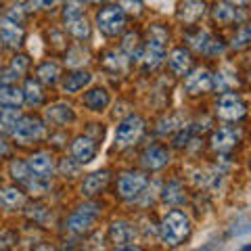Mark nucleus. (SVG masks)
<instances>
[{
    "instance_id": "nucleus-39",
    "label": "nucleus",
    "mask_w": 251,
    "mask_h": 251,
    "mask_svg": "<svg viewBox=\"0 0 251 251\" xmlns=\"http://www.w3.org/2000/svg\"><path fill=\"white\" fill-rule=\"evenodd\" d=\"M230 2H234V6H245L249 0H230Z\"/></svg>"
},
{
    "instance_id": "nucleus-4",
    "label": "nucleus",
    "mask_w": 251,
    "mask_h": 251,
    "mask_svg": "<svg viewBox=\"0 0 251 251\" xmlns=\"http://www.w3.org/2000/svg\"><path fill=\"white\" fill-rule=\"evenodd\" d=\"M245 111H247L245 103H243L241 97L234 92L222 94L218 100V105H216V113H218L220 120H224V122H237L245 115Z\"/></svg>"
},
{
    "instance_id": "nucleus-26",
    "label": "nucleus",
    "mask_w": 251,
    "mask_h": 251,
    "mask_svg": "<svg viewBox=\"0 0 251 251\" xmlns=\"http://www.w3.org/2000/svg\"><path fill=\"white\" fill-rule=\"evenodd\" d=\"M42 99H44V94H42L40 84L36 80H27L25 88H23V100H25L27 105H40Z\"/></svg>"
},
{
    "instance_id": "nucleus-33",
    "label": "nucleus",
    "mask_w": 251,
    "mask_h": 251,
    "mask_svg": "<svg viewBox=\"0 0 251 251\" xmlns=\"http://www.w3.org/2000/svg\"><path fill=\"white\" fill-rule=\"evenodd\" d=\"M163 199L168 203H182L184 201V195L180 193V184L178 182H172L166 186V191H163Z\"/></svg>"
},
{
    "instance_id": "nucleus-7",
    "label": "nucleus",
    "mask_w": 251,
    "mask_h": 251,
    "mask_svg": "<svg viewBox=\"0 0 251 251\" xmlns=\"http://www.w3.org/2000/svg\"><path fill=\"white\" fill-rule=\"evenodd\" d=\"M147 186V176L143 172H126L117 182V191L124 199H136Z\"/></svg>"
},
{
    "instance_id": "nucleus-31",
    "label": "nucleus",
    "mask_w": 251,
    "mask_h": 251,
    "mask_svg": "<svg viewBox=\"0 0 251 251\" xmlns=\"http://www.w3.org/2000/svg\"><path fill=\"white\" fill-rule=\"evenodd\" d=\"M11 176L17 180V182H23V184H29L31 182V180H29L31 172H29L25 161H13L11 163Z\"/></svg>"
},
{
    "instance_id": "nucleus-17",
    "label": "nucleus",
    "mask_w": 251,
    "mask_h": 251,
    "mask_svg": "<svg viewBox=\"0 0 251 251\" xmlns=\"http://www.w3.org/2000/svg\"><path fill=\"white\" fill-rule=\"evenodd\" d=\"M237 143H239V132H234L230 128H220L211 136V147L216 151H230Z\"/></svg>"
},
{
    "instance_id": "nucleus-37",
    "label": "nucleus",
    "mask_w": 251,
    "mask_h": 251,
    "mask_svg": "<svg viewBox=\"0 0 251 251\" xmlns=\"http://www.w3.org/2000/svg\"><path fill=\"white\" fill-rule=\"evenodd\" d=\"M63 0H31V6H36V9H54Z\"/></svg>"
},
{
    "instance_id": "nucleus-6",
    "label": "nucleus",
    "mask_w": 251,
    "mask_h": 251,
    "mask_svg": "<svg viewBox=\"0 0 251 251\" xmlns=\"http://www.w3.org/2000/svg\"><path fill=\"white\" fill-rule=\"evenodd\" d=\"M99 216V205L94 203H88V205H82L75 214L67 220V228L72 232H88L94 226V220Z\"/></svg>"
},
{
    "instance_id": "nucleus-27",
    "label": "nucleus",
    "mask_w": 251,
    "mask_h": 251,
    "mask_svg": "<svg viewBox=\"0 0 251 251\" xmlns=\"http://www.w3.org/2000/svg\"><path fill=\"white\" fill-rule=\"evenodd\" d=\"M214 19L220 21V23H232V21L241 19V15L237 13L234 6L226 4V2H220V4H216V9H214Z\"/></svg>"
},
{
    "instance_id": "nucleus-18",
    "label": "nucleus",
    "mask_w": 251,
    "mask_h": 251,
    "mask_svg": "<svg viewBox=\"0 0 251 251\" xmlns=\"http://www.w3.org/2000/svg\"><path fill=\"white\" fill-rule=\"evenodd\" d=\"M90 82H92V75L88 72H74V74L65 75V80H63L61 88H63V92L74 94V92L84 90V86H88Z\"/></svg>"
},
{
    "instance_id": "nucleus-10",
    "label": "nucleus",
    "mask_w": 251,
    "mask_h": 251,
    "mask_svg": "<svg viewBox=\"0 0 251 251\" xmlns=\"http://www.w3.org/2000/svg\"><path fill=\"white\" fill-rule=\"evenodd\" d=\"M0 40H2L6 46H19L23 42L21 21H15L9 17H4L0 21Z\"/></svg>"
},
{
    "instance_id": "nucleus-9",
    "label": "nucleus",
    "mask_w": 251,
    "mask_h": 251,
    "mask_svg": "<svg viewBox=\"0 0 251 251\" xmlns=\"http://www.w3.org/2000/svg\"><path fill=\"white\" fill-rule=\"evenodd\" d=\"M140 59H143V63H145L147 69L159 67L161 63H163V59H166V44H163V40L151 38V40H149V44L145 46L143 54H140Z\"/></svg>"
},
{
    "instance_id": "nucleus-1",
    "label": "nucleus",
    "mask_w": 251,
    "mask_h": 251,
    "mask_svg": "<svg viewBox=\"0 0 251 251\" xmlns=\"http://www.w3.org/2000/svg\"><path fill=\"white\" fill-rule=\"evenodd\" d=\"M159 228H161L163 243L170 247H178L180 243L184 239H188V234H191V222H188V218L182 214V211L172 209L163 216Z\"/></svg>"
},
{
    "instance_id": "nucleus-30",
    "label": "nucleus",
    "mask_w": 251,
    "mask_h": 251,
    "mask_svg": "<svg viewBox=\"0 0 251 251\" xmlns=\"http://www.w3.org/2000/svg\"><path fill=\"white\" fill-rule=\"evenodd\" d=\"M105 67H109L111 72H124V67H126V57H124V52H117V50H109L105 54Z\"/></svg>"
},
{
    "instance_id": "nucleus-24",
    "label": "nucleus",
    "mask_w": 251,
    "mask_h": 251,
    "mask_svg": "<svg viewBox=\"0 0 251 251\" xmlns=\"http://www.w3.org/2000/svg\"><path fill=\"white\" fill-rule=\"evenodd\" d=\"M23 103V90L13 84H0V105L2 107H19Z\"/></svg>"
},
{
    "instance_id": "nucleus-35",
    "label": "nucleus",
    "mask_w": 251,
    "mask_h": 251,
    "mask_svg": "<svg viewBox=\"0 0 251 251\" xmlns=\"http://www.w3.org/2000/svg\"><path fill=\"white\" fill-rule=\"evenodd\" d=\"M120 9L126 13H132V15H138L143 11V0H120Z\"/></svg>"
},
{
    "instance_id": "nucleus-40",
    "label": "nucleus",
    "mask_w": 251,
    "mask_h": 251,
    "mask_svg": "<svg viewBox=\"0 0 251 251\" xmlns=\"http://www.w3.org/2000/svg\"><path fill=\"white\" fill-rule=\"evenodd\" d=\"M88 2H99V0H88Z\"/></svg>"
},
{
    "instance_id": "nucleus-15",
    "label": "nucleus",
    "mask_w": 251,
    "mask_h": 251,
    "mask_svg": "<svg viewBox=\"0 0 251 251\" xmlns=\"http://www.w3.org/2000/svg\"><path fill=\"white\" fill-rule=\"evenodd\" d=\"M140 161H143V166L147 170H161L163 166H168L170 153H168V149H163V147H151L143 153V159Z\"/></svg>"
},
{
    "instance_id": "nucleus-22",
    "label": "nucleus",
    "mask_w": 251,
    "mask_h": 251,
    "mask_svg": "<svg viewBox=\"0 0 251 251\" xmlns=\"http://www.w3.org/2000/svg\"><path fill=\"white\" fill-rule=\"evenodd\" d=\"M84 105L90 111H103L109 105V92L105 88H92L84 94Z\"/></svg>"
},
{
    "instance_id": "nucleus-2",
    "label": "nucleus",
    "mask_w": 251,
    "mask_h": 251,
    "mask_svg": "<svg viewBox=\"0 0 251 251\" xmlns=\"http://www.w3.org/2000/svg\"><path fill=\"white\" fill-rule=\"evenodd\" d=\"M97 25L105 36H117V34H122V29L126 25V15L117 4H109L99 11Z\"/></svg>"
},
{
    "instance_id": "nucleus-13",
    "label": "nucleus",
    "mask_w": 251,
    "mask_h": 251,
    "mask_svg": "<svg viewBox=\"0 0 251 251\" xmlns=\"http://www.w3.org/2000/svg\"><path fill=\"white\" fill-rule=\"evenodd\" d=\"M27 168H29L31 174H36L38 178H49L54 170V161L49 153H36V155L29 157Z\"/></svg>"
},
{
    "instance_id": "nucleus-32",
    "label": "nucleus",
    "mask_w": 251,
    "mask_h": 251,
    "mask_svg": "<svg viewBox=\"0 0 251 251\" xmlns=\"http://www.w3.org/2000/svg\"><path fill=\"white\" fill-rule=\"evenodd\" d=\"M82 11H84L82 0H67L65 11H63V19H65V23L72 19H77V17H82Z\"/></svg>"
},
{
    "instance_id": "nucleus-34",
    "label": "nucleus",
    "mask_w": 251,
    "mask_h": 251,
    "mask_svg": "<svg viewBox=\"0 0 251 251\" xmlns=\"http://www.w3.org/2000/svg\"><path fill=\"white\" fill-rule=\"evenodd\" d=\"M86 57H88V52H86L84 49H72V50L67 52V65H69V67L84 65V63L88 61Z\"/></svg>"
},
{
    "instance_id": "nucleus-28",
    "label": "nucleus",
    "mask_w": 251,
    "mask_h": 251,
    "mask_svg": "<svg viewBox=\"0 0 251 251\" xmlns=\"http://www.w3.org/2000/svg\"><path fill=\"white\" fill-rule=\"evenodd\" d=\"M38 77H40V82L49 84V86L57 84V80H59V67L54 65V63L46 61V63H42V65L38 67Z\"/></svg>"
},
{
    "instance_id": "nucleus-20",
    "label": "nucleus",
    "mask_w": 251,
    "mask_h": 251,
    "mask_svg": "<svg viewBox=\"0 0 251 251\" xmlns=\"http://www.w3.org/2000/svg\"><path fill=\"white\" fill-rule=\"evenodd\" d=\"M203 13H205V4H203V0H184L178 15H180V19L182 21L195 23L197 19L203 17Z\"/></svg>"
},
{
    "instance_id": "nucleus-21",
    "label": "nucleus",
    "mask_w": 251,
    "mask_h": 251,
    "mask_svg": "<svg viewBox=\"0 0 251 251\" xmlns=\"http://www.w3.org/2000/svg\"><path fill=\"white\" fill-rule=\"evenodd\" d=\"M170 67L176 75H186L191 69V52L186 49H176L170 54Z\"/></svg>"
},
{
    "instance_id": "nucleus-25",
    "label": "nucleus",
    "mask_w": 251,
    "mask_h": 251,
    "mask_svg": "<svg viewBox=\"0 0 251 251\" xmlns=\"http://www.w3.org/2000/svg\"><path fill=\"white\" fill-rule=\"evenodd\" d=\"M67 31L75 38V40H86V38L90 36V23L84 17L72 19V21H67Z\"/></svg>"
},
{
    "instance_id": "nucleus-19",
    "label": "nucleus",
    "mask_w": 251,
    "mask_h": 251,
    "mask_svg": "<svg viewBox=\"0 0 251 251\" xmlns=\"http://www.w3.org/2000/svg\"><path fill=\"white\" fill-rule=\"evenodd\" d=\"M46 120H49L50 124L54 126H63V124H67V122H74L75 120V113H74V109L69 107V105H52L46 109Z\"/></svg>"
},
{
    "instance_id": "nucleus-3",
    "label": "nucleus",
    "mask_w": 251,
    "mask_h": 251,
    "mask_svg": "<svg viewBox=\"0 0 251 251\" xmlns=\"http://www.w3.org/2000/svg\"><path fill=\"white\" fill-rule=\"evenodd\" d=\"M143 130H145V122L138 115H128L115 130V147L124 149L134 145L140 138V134H143Z\"/></svg>"
},
{
    "instance_id": "nucleus-8",
    "label": "nucleus",
    "mask_w": 251,
    "mask_h": 251,
    "mask_svg": "<svg viewBox=\"0 0 251 251\" xmlns=\"http://www.w3.org/2000/svg\"><path fill=\"white\" fill-rule=\"evenodd\" d=\"M211 86H214V75H211L205 67L195 69V72L188 74L186 80H184V88L191 94H203V92L211 90Z\"/></svg>"
},
{
    "instance_id": "nucleus-14",
    "label": "nucleus",
    "mask_w": 251,
    "mask_h": 251,
    "mask_svg": "<svg viewBox=\"0 0 251 251\" xmlns=\"http://www.w3.org/2000/svg\"><path fill=\"white\" fill-rule=\"evenodd\" d=\"M191 44L195 50H199L203 54H218L222 52V44H220V40H216L211 34H207V31H199V34H195L191 38Z\"/></svg>"
},
{
    "instance_id": "nucleus-38",
    "label": "nucleus",
    "mask_w": 251,
    "mask_h": 251,
    "mask_svg": "<svg viewBox=\"0 0 251 251\" xmlns=\"http://www.w3.org/2000/svg\"><path fill=\"white\" fill-rule=\"evenodd\" d=\"M9 153V147L4 145V140H0V155H6Z\"/></svg>"
},
{
    "instance_id": "nucleus-12",
    "label": "nucleus",
    "mask_w": 251,
    "mask_h": 251,
    "mask_svg": "<svg viewBox=\"0 0 251 251\" xmlns=\"http://www.w3.org/2000/svg\"><path fill=\"white\" fill-rule=\"evenodd\" d=\"M109 237H111L117 249H122L128 245V243L134 241L136 230H134V226H130L128 222H113L111 228H109Z\"/></svg>"
},
{
    "instance_id": "nucleus-5",
    "label": "nucleus",
    "mask_w": 251,
    "mask_h": 251,
    "mask_svg": "<svg viewBox=\"0 0 251 251\" xmlns=\"http://www.w3.org/2000/svg\"><path fill=\"white\" fill-rule=\"evenodd\" d=\"M11 134L17 140H21V143H31V140L44 136V124L38 117H19V122Z\"/></svg>"
},
{
    "instance_id": "nucleus-11",
    "label": "nucleus",
    "mask_w": 251,
    "mask_h": 251,
    "mask_svg": "<svg viewBox=\"0 0 251 251\" xmlns=\"http://www.w3.org/2000/svg\"><path fill=\"white\" fill-rule=\"evenodd\" d=\"M72 155L77 163H88L97 155V145L88 136H77L72 143Z\"/></svg>"
},
{
    "instance_id": "nucleus-36",
    "label": "nucleus",
    "mask_w": 251,
    "mask_h": 251,
    "mask_svg": "<svg viewBox=\"0 0 251 251\" xmlns=\"http://www.w3.org/2000/svg\"><path fill=\"white\" fill-rule=\"evenodd\" d=\"M249 36H251V31H249V27H243L241 31H239V36L234 38V42H232V46L234 49H243V46H247V40H249Z\"/></svg>"
},
{
    "instance_id": "nucleus-16",
    "label": "nucleus",
    "mask_w": 251,
    "mask_h": 251,
    "mask_svg": "<svg viewBox=\"0 0 251 251\" xmlns=\"http://www.w3.org/2000/svg\"><path fill=\"white\" fill-rule=\"evenodd\" d=\"M109 182V172L103 170V172H92V174L86 176L84 184H82V193L86 197H94V195H99L103 188L107 186Z\"/></svg>"
},
{
    "instance_id": "nucleus-23",
    "label": "nucleus",
    "mask_w": 251,
    "mask_h": 251,
    "mask_svg": "<svg viewBox=\"0 0 251 251\" xmlns=\"http://www.w3.org/2000/svg\"><path fill=\"white\" fill-rule=\"evenodd\" d=\"M23 201H25V195H23V191H19L17 186L0 188V205L2 207H6V209L21 207Z\"/></svg>"
},
{
    "instance_id": "nucleus-29",
    "label": "nucleus",
    "mask_w": 251,
    "mask_h": 251,
    "mask_svg": "<svg viewBox=\"0 0 251 251\" xmlns=\"http://www.w3.org/2000/svg\"><path fill=\"white\" fill-rule=\"evenodd\" d=\"M19 113L17 107H6L2 113H0V132H13V128L19 122Z\"/></svg>"
}]
</instances>
